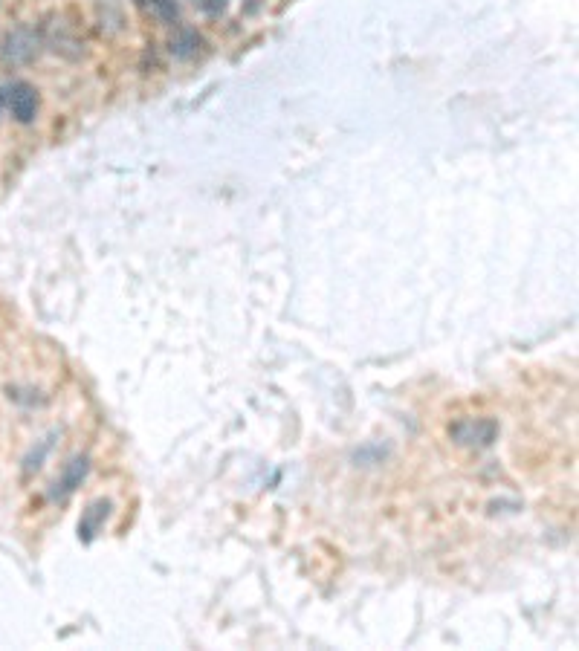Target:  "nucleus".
I'll return each instance as SVG.
<instances>
[{"instance_id": "1", "label": "nucleus", "mask_w": 579, "mask_h": 651, "mask_svg": "<svg viewBox=\"0 0 579 651\" xmlns=\"http://www.w3.org/2000/svg\"><path fill=\"white\" fill-rule=\"evenodd\" d=\"M41 32L32 27H15L9 29L0 41V61L9 64V67H24V64H32L38 53H41Z\"/></svg>"}, {"instance_id": "2", "label": "nucleus", "mask_w": 579, "mask_h": 651, "mask_svg": "<svg viewBox=\"0 0 579 651\" xmlns=\"http://www.w3.org/2000/svg\"><path fill=\"white\" fill-rule=\"evenodd\" d=\"M449 437L467 449H487L498 437V423L493 417H464L449 426Z\"/></svg>"}, {"instance_id": "3", "label": "nucleus", "mask_w": 579, "mask_h": 651, "mask_svg": "<svg viewBox=\"0 0 579 651\" xmlns=\"http://www.w3.org/2000/svg\"><path fill=\"white\" fill-rule=\"evenodd\" d=\"M6 105L21 125H29L38 116V90L27 82H15L6 90Z\"/></svg>"}, {"instance_id": "4", "label": "nucleus", "mask_w": 579, "mask_h": 651, "mask_svg": "<svg viewBox=\"0 0 579 651\" xmlns=\"http://www.w3.org/2000/svg\"><path fill=\"white\" fill-rule=\"evenodd\" d=\"M113 504L108 498H96L87 504V510L82 513V521H79V539L82 542H93L102 530H105V521L111 518Z\"/></svg>"}, {"instance_id": "5", "label": "nucleus", "mask_w": 579, "mask_h": 651, "mask_svg": "<svg viewBox=\"0 0 579 651\" xmlns=\"http://www.w3.org/2000/svg\"><path fill=\"white\" fill-rule=\"evenodd\" d=\"M139 6H145L157 21H163L168 27H174L180 21V6L177 0H139Z\"/></svg>"}, {"instance_id": "6", "label": "nucleus", "mask_w": 579, "mask_h": 651, "mask_svg": "<svg viewBox=\"0 0 579 651\" xmlns=\"http://www.w3.org/2000/svg\"><path fill=\"white\" fill-rule=\"evenodd\" d=\"M87 458H76L73 463H67V469H64V478H61V484L53 495H70L73 489L79 487L84 481V475H87Z\"/></svg>"}, {"instance_id": "7", "label": "nucleus", "mask_w": 579, "mask_h": 651, "mask_svg": "<svg viewBox=\"0 0 579 651\" xmlns=\"http://www.w3.org/2000/svg\"><path fill=\"white\" fill-rule=\"evenodd\" d=\"M192 3L203 15H212V18H215V15H223L226 6H229V0H192Z\"/></svg>"}, {"instance_id": "8", "label": "nucleus", "mask_w": 579, "mask_h": 651, "mask_svg": "<svg viewBox=\"0 0 579 651\" xmlns=\"http://www.w3.org/2000/svg\"><path fill=\"white\" fill-rule=\"evenodd\" d=\"M261 6H264V0H244V9H247L249 15H252V12H258Z\"/></svg>"}, {"instance_id": "9", "label": "nucleus", "mask_w": 579, "mask_h": 651, "mask_svg": "<svg viewBox=\"0 0 579 651\" xmlns=\"http://www.w3.org/2000/svg\"><path fill=\"white\" fill-rule=\"evenodd\" d=\"M3 105H6V93L0 90V113H3Z\"/></svg>"}]
</instances>
